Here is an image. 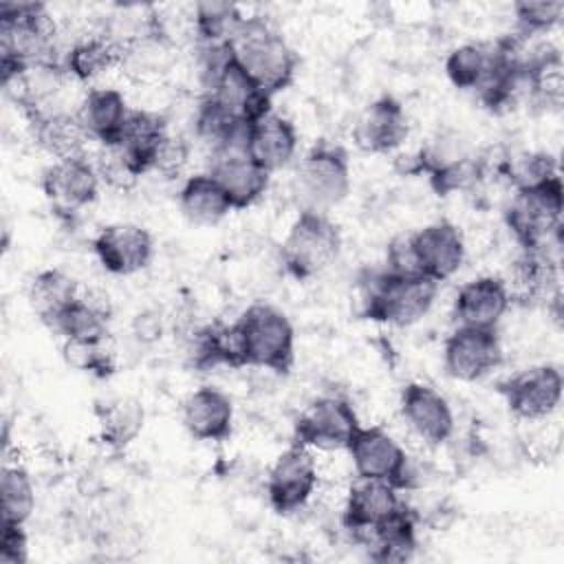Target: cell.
<instances>
[{
    "mask_svg": "<svg viewBox=\"0 0 564 564\" xmlns=\"http://www.w3.org/2000/svg\"><path fill=\"white\" fill-rule=\"evenodd\" d=\"M167 121L152 110H130L123 130L117 139V148L132 163V167L143 176L152 172L159 145L167 137Z\"/></svg>",
    "mask_w": 564,
    "mask_h": 564,
    "instance_id": "obj_27",
    "label": "cell"
},
{
    "mask_svg": "<svg viewBox=\"0 0 564 564\" xmlns=\"http://www.w3.org/2000/svg\"><path fill=\"white\" fill-rule=\"evenodd\" d=\"M178 209L192 225L198 227L218 225L234 212L227 194L209 172L185 178L178 189Z\"/></svg>",
    "mask_w": 564,
    "mask_h": 564,
    "instance_id": "obj_30",
    "label": "cell"
},
{
    "mask_svg": "<svg viewBox=\"0 0 564 564\" xmlns=\"http://www.w3.org/2000/svg\"><path fill=\"white\" fill-rule=\"evenodd\" d=\"M383 269L397 275H412L421 273L416 264V253H414V242H412V231L394 236L388 247H386V260Z\"/></svg>",
    "mask_w": 564,
    "mask_h": 564,
    "instance_id": "obj_43",
    "label": "cell"
},
{
    "mask_svg": "<svg viewBox=\"0 0 564 564\" xmlns=\"http://www.w3.org/2000/svg\"><path fill=\"white\" fill-rule=\"evenodd\" d=\"M247 128L249 126L245 121L234 117L214 97L205 95L198 101V108L194 115V130H196V137L212 148V152L245 148Z\"/></svg>",
    "mask_w": 564,
    "mask_h": 564,
    "instance_id": "obj_34",
    "label": "cell"
},
{
    "mask_svg": "<svg viewBox=\"0 0 564 564\" xmlns=\"http://www.w3.org/2000/svg\"><path fill=\"white\" fill-rule=\"evenodd\" d=\"M31 126V134L35 143L48 152L55 161L59 159H75L86 156V141L88 134L79 126L75 112L51 110V108H35L24 112Z\"/></svg>",
    "mask_w": 564,
    "mask_h": 564,
    "instance_id": "obj_24",
    "label": "cell"
},
{
    "mask_svg": "<svg viewBox=\"0 0 564 564\" xmlns=\"http://www.w3.org/2000/svg\"><path fill=\"white\" fill-rule=\"evenodd\" d=\"M242 366L289 375L295 361V328L289 315L269 304H249L234 322Z\"/></svg>",
    "mask_w": 564,
    "mask_h": 564,
    "instance_id": "obj_4",
    "label": "cell"
},
{
    "mask_svg": "<svg viewBox=\"0 0 564 564\" xmlns=\"http://www.w3.org/2000/svg\"><path fill=\"white\" fill-rule=\"evenodd\" d=\"M359 416L348 399L326 394L313 399L293 423V443L308 449H346L359 430Z\"/></svg>",
    "mask_w": 564,
    "mask_h": 564,
    "instance_id": "obj_9",
    "label": "cell"
},
{
    "mask_svg": "<svg viewBox=\"0 0 564 564\" xmlns=\"http://www.w3.org/2000/svg\"><path fill=\"white\" fill-rule=\"evenodd\" d=\"M500 44L496 42H467L452 48L445 57L447 79L469 93H480L500 66Z\"/></svg>",
    "mask_w": 564,
    "mask_h": 564,
    "instance_id": "obj_26",
    "label": "cell"
},
{
    "mask_svg": "<svg viewBox=\"0 0 564 564\" xmlns=\"http://www.w3.org/2000/svg\"><path fill=\"white\" fill-rule=\"evenodd\" d=\"M128 115V101L117 88H90L75 110V117L88 139L99 145L117 143Z\"/></svg>",
    "mask_w": 564,
    "mask_h": 564,
    "instance_id": "obj_25",
    "label": "cell"
},
{
    "mask_svg": "<svg viewBox=\"0 0 564 564\" xmlns=\"http://www.w3.org/2000/svg\"><path fill=\"white\" fill-rule=\"evenodd\" d=\"M408 134V112L392 95L372 99L352 123V141L366 154H390L403 145Z\"/></svg>",
    "mask_w": 564,
    "mask_h": 564,
    "instance_id": "obj_17",
    "label": "cell"
},
{
    "mask_svg": "<svg viewBox=\"0 0 564 564\" xmlns=\"http://www.w3.org/2000/svg\"><path fill=\"white\" fill-rule=\"evenodd\" d=\"M485 172H487L485 159L471 152H465L432 167L427 172V181L436 196H452V194L471 192L485 178Z\"/></svg>",
    "mask_w": 564,
    "mask_h": 564,
    "instance_id": "obj_37",
    "label": "cell"
},
{
    "mask_svg": "<svg viewBox=\"0 0 564 564\" xmlns=\"http://www.w3.org/2000/svg\"><path fill=\"white\" fill-rule=\"evenodd\" d=\"M242 20L245 15L231 2L207 0L192 9V29L203 46H227Z\"/></svg>",
    "mask_w": 564,
    "mask_h": 564,
    "instance_id": "obj_35",
    "label": "cell"
},
{
    "mask_svg": "<svg viewBox=\"0 0 564 564\" xmlns=\"http://www.w3.org/2000/svg\"><path fill=\"white\" fill-rule=\"evenodd\" d=\"M416 524V511L403 505L388 522L361 538L359 544L368 549V555L375 562H408L412 560L419 544Z\"/></svg>",
    "mask_w": 564,
    "mask_h": 564,
    "instance_id": "obj_29",
    "label": "cell"
},
{
    "mask_svg": "<svg viewBox=\"0 0 564 564\" xmlns=\"http://www.w3.org/2000/svg\"><path fill=\"white\" fill-rule=\"evenodd\" d=\"M352 185L348 152L328 139H319L302 156L295 172V192L302 209L328 212L339 205Z\"/></svg>",
    "mask_w": 564,
    "mask_h": 564,
    "instance_id": "obj_7",
    "label": "cell"
},
{
    "mask_svg": "<svg viewBox=\"0 0 564 564\" xmlns=\"http://www.w3.org/2000/svg\"><path fill=\"white\" fill-rule=\"evenodd\" d=\"M564 185L555 176L542 185L518 189L505 209V223L522 251L557 253L562 245Z\"/></svg>",
    "mask_w": 564,
    "mask_h": 564,
    "instance_id": "obj_5",
    "label": "cell"
},
{
    "mask_svg": "<svg viewBox=\"0 0 564 564\" xmlns=\"http://www.w3.org/2000/svg\"><path fill=\"white\" fill-rule=\"evenodd\" d=\"M79 297V286L73 275L62 269H42L37 271L26 289V300L31 311L51 326L55 317Z\"/></svg>",
    "mask_w": 564,
    "mask_h": 564,
    "instance_id": "obj_32",
    "label": "cell"
},
{
    "mask_svg": "<svg viewBox=\"0 0 564 564\" xmlns=\"http://www.w3.org/2000/svg\"><path fill=\"white\" fill-rule=\"evenodd\" d=\"M123 59V51L108 35H86L77 40L64 55V73L77 82H90L108 73L115 64Z\"/></svg>",
    "mask_w": 564,
    "mask_h": 564,
    "instance_id": "obj_33",
    "label": "cell"
},
{
    "mask_svg": "<svg viewBox=\"0 0 564 564\" xmlns=\"http://www.w3.org/2000/svg\"><path fill=\"white\" fill-rule=\"evenodd\" d=\"M161 333H163V319L156 311H141L134 315L132 335L141 344H154L156 339H161Z\"/></svg>",
    "mask_w": 564,
    "mask_h": 564,
    "instance_id": "obj_45",
    "label": "cell"
},
{
    "mask_svg": "<svg viewBox=\"0 0 564 564\" xmlns=\"http://www.w3.org/2000/svg\"><path fill=\"white\" fill-rule=\"evenodd\" d=\"M26 562H29V535L24 524L2 522L0 564H26Z\"/></svg>",
    "mask_w": 564,
    "mask_h": 564,
    "instance_id": "obj_44",
    "label": "cell"
},
{
    "mask_svg": "<svg viewBox=\"0 0 564 564\" xmlns=\"http://www.w3.org/2000/svg\"><path fill=\"white\" fill-rule=\"evenodd\" d=\"M509 306L511 295L507 282L496 275H480L456 291L454 317L460 326L496 328Z\"/></svg>",
    "mask_w": 564,
    "mask_h": 564,
    "instance_id": "obj_23",
    "label": "cell"
},
{
    "mask_svg": "<svg viewBox=\"0 0 564 564\" xmlns=\"http://www.w3.org/2000/svg\"><path fill=\"white\" fill-rule=\"evenodd\" d=\"M498 390L516 419L542 421L557 410L564 377L555 364H540L505 379Z\"/></svg>",
    "mask_w": 564,
    "mask_h": 564,
    "instance_id": "obj_11",
    "label": "cell"
},
{
    "mask_svg": "<svg viewBox=\"0 0 564 564\" xmlns=\"http://www.w3.org/2000/svg\"><path fill=\"white\" fill-rule=\"evenodd\" d=\"M97 430L104 445L112 452H121L132 445L145 425V408L137 397H112L95 408Z\"/></svg>",
    "mask_w": 564,
    "mask_h": 564,
    "instance_id": "obj_28",
    "label": "cell"
},
{
    "mask_svg": "<svg viewBox=\"0 0 564 564\" xmlns=\"http://www.w3.org/2000/svg\"><path fill=\"white\" fill-rule=\"evenodd\" d=\"M189 161V143L183 137L167 134L159 145V152L152 163V172L161 174L163 178H176L183 174Z\"/></svg>",
    "mask_w": 564,
    "mask_h": 564,
    "instance_id": "obj_42",
    "label": "cell"
},
{
    "mask_svg": "<svg viewBox=\"0 0 564 564\" xmlns=\"http://www.w3.org/2000/svg\"><path fill=\"white\" fill-rule=\"evenodd\" d=\"M209 97H214L234 117L251 126L260 117L271 112V95H267L231 57L220 64V68L205 82Z\"/></svg>",
    "mask_w": 564,
    "mask_h": 564,
    "instance_id": "obj_19",
    "label": "cell"
},
{
    "mask_svg": "<svg viewBox=\"0 0 564 564\" xmlns=\"http://www.w3.org/2000/svg\"><path fill=\"white\" fill-rule=\"evenodd\" d=\"M405 500L401 498V489L386 480L357 478L346 494L341 524L344 529L359 542L370 531L388 522Z\"/></svg>",
    "mask_w": 564,
    "mask_h": 564,
    "instance_id": "obj_15",
    "label": "cell"
},
{
    "mask_svg": "<svg viewBox=\"0 0 564 564\" xmlns=\"http://www.w3.org/2000/svg\"><path fill=\"white\" fill-rule=\"evenodd\" d=\"M412 242L419 271L438 284L458 273L465 262L463 234L454 223L445 218L412 231Z\"/></svg>",
    "mask_w": 564,
    "mask_h": 564,
    "instance_id": "obj_18",
    "label": "cell"
},
{
    "mask_svg": "<svg viewBox=\"0 0 564 564\" xmlns=\"http://www.w3.org/2000/svg\"><path fill=\"white\" fill-rule=\"evenodd\" d=\"M93 253L112 275L143 271L154 256L152 234L134 223H112L93 238Z\"/></svg>",
    "mask_w": 564,
    "mask_h": 564,
    "instance_id": "obj_16",
    "label": "cell"
},
{
    "mask_svg": "<svg viewBox=\"0 0 564 564\" xmlns=\"http://www.w3.org/2000/svg\"><path fill=\"white\" fill-rule=\"evenodd\" d=\"M33 66H59L55 22L42 2L0 4V82L9 84Z\"/></svg>",
    "mask_w": 564,
    "mask_h": 564,
    "instance_id": "obj_1",
    "label": "cell"
},
{
    "mask_svg": "<svg viewBox=\"0 0 564 564\" xmlns=\"http://www.w3.org/2000/svg\"><path fill=\"white\" fill-rule=\"evenodd\" d=\"M0 511L2 522L26 524L35 511V485L26 467L20 463H4L0 474Z\"/></svg>",
    "mask_w": 564,
    "mask_h": 564,
    "instance_id": "obj_36",
    "label": "cell"
},
{
    "mask_svg": "<svg viewBox=\"0 0 564 564\" xmlns=\"http://www.w3.org/2000/svg\"><path fill=\"white\" fill-rule=\"evenodd\" d=\"M99 176L88 156L53 161L42 172V194L51 209L62 218H73L97 200Z\"/></svg>",
    "mask_w": 564,
    "mask_h": 564,
    "instance_id": "obj_12",
    "label": "cell"
},
{
    "mask_svg": "<svg viewBox=\"0 0 564 564\" xmlns=\"http://www.w3.org/2000/svg\"><path fill=\"white\" fill-rule=\"evenodd\" d=\"M564 13V2L562 0H520L513 4V15L518 24V33L527 37L544 35L551 31Z\"/></svg>",
    "mask_w": 564,
    "mask_h": 564,
    "instance_id": "obj_39",
    "label": "cell"
},
{
    "mask_svg": "<svg viewBox=\"0 0 564 564\" xmlns=\"http://www.w3.org/2000/svg\"><path fill=\"white\" fill-rule=\"evenodd\" d=\"M399 412L405 425L432 447L447 443L454 434L456 419L449 401L432 386L410 381L401 390Z\"/></svg>",
    "mask_w": 564,
    "mask_h": 564,
    "instance_id": "obj_14",
    "label": "cell"
},
{
    "mask_svg": "<svg viewBox=\"0 0 564 564\" xmlns=\"http://www.w3.org/2000/svg\"><path fill=\"white\" fill-rule=\"evenodd\" d=\"M341 249V234L328 212L300 209L291 223L282 247L280 260L293 280H311L326 271Z\"/></svg>",
    "mask_w": 564,
    "mask_h": 564,
    "instance_id": "obj_6",
    "label": "cell"
},
{
    "mask_svg": "<svg viewBox=\"0 0 564 564\" xmlns=\"http://www.w3.org/2000/svg\"><path fill=\"white\" fill-rule=\"evenodd\" d=\"M498 174L513 187V192L529 189L560 176L557 161L549 152H520L507 156L498 163Z\"/></svg>",
    "mask_w": 564,
    "mask_h": 564,
    "instance_id": "obj_38",
    "label": "cell"
},
{
    "mask_svg": "<svg viewBox=\"0 0 564 564\" xmlns=\"http://www.w3.org/2000/svg\"><path fill=\"white\" fill-rule=\"evenodd\" d=\"M64 359L68 366L90 372L95 377H110L115 370V361L110 352L104 348V344H75V341H64L62 346Z\"/></svg>",
    "mask_w": 564,
    "mask_h": 564,
    "instance_id": "obj_41",
    "label": "cell"
},
{
    "mask_svg": "<svg viewBox=\"0 0 564 564\" xmlns=\"http://www.w3.org/2000/svg\"><path fill=\"white\" fill-rule=\"evenodd\" d=\"M438 282L423 273L397 275L381 269L359 280L361 317L390 326H412L423 319L438 295Z\"/></svg>",
    "mask_w": 564,
    "mask_h": 564,
    "instance_id": "obj_3",
    "label": "cell"
},
{
    "mask_svg": "<svg viewBox=\"0 0 564 564\" xmlns=\"http://www.w3.org/2000/svg\"><path fill=\"white\" fill-rule=\"evenodd\" d=\"M209 174L223 187L234 209H247L258 203L269 189L271 174L262 170L245 148L212 152Z\"/></svg>",
    "mask_w": 564,
    "mask_h": 564,
    "instance_id": "obj_20",
    "label": "cell"
},
{
    "mask_svg": "<svg viewBox=\"0 0 564 564\" xmlns=\"http://www.w3.org/2000/svg\"><path fill=\"white\" fill-rule=\"evenodd\" d=\"M229 53L234 62L271 97L293 84L300 64L297 53L284 35L262 15H249L240 22L229 42Z\"/></svg>",
    "mask_w": 564,
    "mask_h": 564,
    "instance_id": "obj_2",
    "label": "cell"
},
{
    "mask_svg": "<svg viewBox=\"0 0 564 564\" xmlns=\"http://www.w3.org/2000/svg\"><path fill=\"white\" fill-rule=\"evenodd\" d=\"M300 145L297 128L291 119L269 112L247 128L245 152L269 174L286 167Z\"/></svg>",
    "mask_w": 564,
    "mask_h": 564,
    "instance_id": "obj_22",
    "label": "cell"
},
{
    "mask_svg": "<svg viewBox=\"0 0 564 564\" xmlns=\"http://www.w3.org/2000/svg\"><path fill=\"white\" fill-rule=\"evenodd\" d=\"M502 364L496 328L456 326L443 344V366L452 379L478 381Z\"/></svg>",
    "mask_w": 564,
    "mask_h": 564,
    "instance_id": "obj_13",
    "label": "cell"
},
{
    "mask_svg": "<svg viewBox=\"0 0 564 564\" xmlns=\"http://www.w3.org/2000/svg\"><path fill=\"white\" fill-rule=\"evenodd\" d=\"M110 308L104 300H93L88 295H79L73 300L48 326L64 341L75 344H104L108 335Z\"/></svg>",
    "mask_w": 564,
    "mask_h": 564,
    "instance_id": "obj_31",
    "label": "cell"
},
{
    "mask_svg": "<svg viewBox=\"0 0 564 564\" xmlns=\"http://www.w3.org/2000/svg\"><path fill=\"white\" fill-rule=\"evenodd\" d=\"M317 480L319 474L311 449L293 443L275 456L267 474V500L275 513L291 516L306 507Z\"/></svg>",
    "mask_w": 564,
    "mask_h": 564,
    "instance_id": "obj_10",
    "label": "cell"
},
{
    "mask_svg": "<svg viewBox=\"0 0 564 564\" xmlns=\"http://www.w3.org/2000/svg\"><path fill=\"white\" fill-rule=\"evenodd\" d=\"M95 170L99 181H104L112 189H130L141 176L117 145H101Z\"/></svg>",
    "mask_w": 564,
    "mask_h": 564,
    "instance_id": "obj_40",
    "label": "cell"
},
{
    "mask_svg": "<svg viewBox=\"0 0 564 564\" xmlns=\"http://www.w3.org/2000/svg\"><path fill=\"white\" fill-rule=\"evenodd\" d=\"M346 452L357 478L386 480L401 491L412 489L410 456L388 430L379 425H359Z\"/></svg>",
    "mask_w": 564,
    "mask_h": 564,
    "instance_id": "obj_8",
    "label": "cell"
},
{
    "mask_svg": "<svg viewBox=\"0 0 564 564\" xmlns=\"http://www.w3.org/2000/svg\"><path fill=\"white\" fill-rule=\"evenodd\" d=\"M181 421L192 438L223 443L234 432V401L216 386H200L183 399Z\"/></svg>",
    "mask_w": 564,
    "mask_h": 564,
    "instance_id": "obj_21",
    "label": "cell"
}]
</instances>
